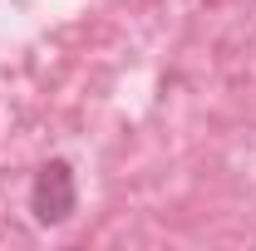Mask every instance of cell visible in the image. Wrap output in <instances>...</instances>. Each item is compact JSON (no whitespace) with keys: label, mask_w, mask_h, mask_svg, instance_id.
I'll list each match as a JSON object with an SVG mask.
<instances>
[{"label":"cell","mask_w":256,"mask_h":251,"mask_svg":"<svg viewBox=\"0 0 256 251\" xmlns=\"http://www.w3.org/2000/svg\"><path fill=\"white\" fill-rule=\"evenodd\" d=\"M74 207H79V182H74V168L54 158V162H44L40 172H34L30 182V212L40 226H60V222L74 217Z\"/></svg>","instance_id":"1"}]
</instances>
